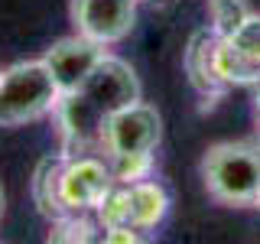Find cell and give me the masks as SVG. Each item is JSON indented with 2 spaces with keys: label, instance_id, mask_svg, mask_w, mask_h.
I'll return each instance as SVG.
<instances>
[{
  "label": "cell",
  "instance_id": "1",
  "mask_svg": "<svg viewBox=\"0 0 260 244\" xmlns=\"http://www.w3.org/2000/svg\"><path fill=\"white\" fill-rule=\"evenodd\" d=\"M62 92L43 59H23L0 69V127H23L55 114Z\"/></svg>",
  "mask_w": 260,
  "mask_h": 244
},
{
  "label": "cell",
  "instance_id": "2",
  "mask_svg": "<svg viewBox=\"0 0 260 244\" xmlns=\"http://www.w3.org/2000/svg\"><path fill=\"white\" fill-rule=\"evenodd\" d=\"M202 179L208 199L218 205H254L260 202V146L224 140L205 150Z\"/></svg>",
  "mask_w": 260,
  "mask_h": 244
},
{
  "label": "cell",
  "instance_id": "3",
  "mask_svg": "<svg viewBox=\"0 0 260 244\" xmlns=\"http://www.w3.org/2000/svg\"><path fill=\"white\" fill-rule=\"evenodd\" d=\"M162 140V117L143 98L127 108L114 111L104 127L101 153L108 160H130V157H153Z\"/></svg>",
  "mask_w": 260,
  "mask_h": 244
},
{
  "label": "cell",
  "instance_id": "4",
  "mask_svg": "<svg viewBox=\"0 0 260 244\" xmlns=\"http://www.w3.org/2000/svg\"><path fill=\"white\" fill-rule=\"evenodd\" d=\"M72 95H78L81 101L98 114V117L108 120L114 111L140 101V98H143V85H140L137 69L130 62L117 59V55H111V52H104L101 62L94 65V72L85 78V85H81L78 92H72Z\"/></svg>",
  "mask_w": 260,
  "mask_h": 244
},
{
  "label": "cell",
  "instance_id": "5",
  "mask_svg": "<svg viewBox=\"0 0 260 244\" xmlns=\"http://www.w3.org/2000/svg\"><path fill=\"white\" fill-rule=\"evenodd\" d=\"M111 189H114V173L108 160L94 157V153L65 157L62 173H59V192H62V205L69 215L98 208Z\"/></svg>",
  "mask_w": 260,
  "mask_h": 244
},
{
  "label": "cell",
  "instance_id": "6",
  "mask_svg": "<svg viewBox=\"0 0 260 244\" xmlns=\"http://www.w3.org/2000/svg\"><path fill=\"white\" fill-rule=\"evenodd\" d=\"M140 0H72V26L98 46H117L137 26Z\"/></svg>",
  "mask_w": 260,
  "mask_h": 244
},
{
  "label": "cell",
  "instance_id": "7",
  "mask_svg": "<svg viewBox=\"0 0 260 244\" xmlns=\"http://www.w3.org/2000/svg\"><path fill=\"white\" fill-rule=\"evenodd\" d=\"M104 52H108L104 46L91 43V39L81 36V33H72V36H65V39H55V43L46 49L43 62L49 65L59 92L72 95V92H78V88L85 85V78L94 72V65L101 62Z\"/></svg>",
  "mask_w": 260,
  "mask_h": 244
},
{
  "label": "cell",
  "instance_id": "8",
  "mask_svg": "<svg viewBox=\"0 0 260 244\" xmlns=\"http://www.w3.org/2000/svg\"><path fill=\"white\" fill-rule=\"evenodd\" d=\"M208 20L218 39H234L254 23V10L250 0H208Z\"/></svg>",
  "mask_w": 260,
  "mask_h": 244
},
{
  "label": "cell",
  "instance_id": "9",
  "mask_svg": "<svg viewBox=\"0 0 260 244\" xmlns=\"http://www.w3.org/2000/svg\"><path fill=\"white\" fill-rule=\"evenodd\" d=\"M0 215H4V192H0Z\"/></svg>",
  "mask_w": 260,
  "mask_h": 244
},
{
  "label": "cell",
  "instance_id": "10",
  "mask_svg": "<svg viewBox=\"0 0 260 244\" xmlns=\"http://www.w3.org/2000/svg\"><path fill=\"white\" fill-rule=\"evenodd\" d=\"M140 4H143V0H140Z\"/></svg>",
  "mask_w": 260,
  "mask_h": 244
}]
</instances>
